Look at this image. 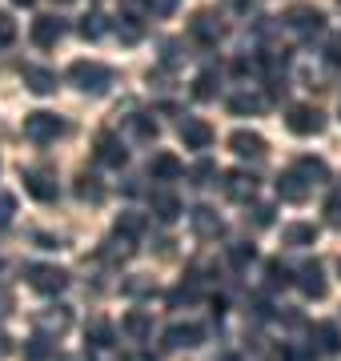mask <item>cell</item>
<instances>
[{"label": "cell", "mask_w": 341, "mask_h": 361, "mask_svg": "<svg viewBox=\"0 0 341 361\" xmlns=\"http://www.w3.org/2000/svg\"><path fill=\"white\" fill-rule=\"evenodd\" d=\"M77 197H80V201H92V205H101V201H105V189H101V180H97V177L80 173V177H77Z\"/></svg>", "instance_id": "d4e9b609"}, {"label": "cell", "mask_w": 341, "mask_h": 361, "mask_svg": "<svg viewBox=\"0 0 341 361\" xmlns=\"http://www.w3.org/2000/svg\"><path fill=\"white\" fill-rule=\"evenodd\" d=\"M285 28H293L302 40H309L326 28V16H321V8H314V4H293L285 13Z\"/></svg>", "instance_id": "7a4b0ae2"}, {"label": "cell", "mask_w": 341, "mask_h": 361, "mask_svg": "<svg viewBox=\"0 0 341 361\" xmlns=\"http://www.w3.org/2000/svg\"><path fill=\"white\" fill-rule=\"evenodd\" d=\"M129 253H132V245H129V237H117V241H108V249H105V257L108 261H125V257H129Z\"/></svg>", "instance_id": "8d00e7d4"}, {"label": "cell", "mask_w": 341, "mask_h": 361, "mask_svg": "<svg viewBox=\"0 0 341 361\" xmlns=\"http://www.w3.org/2000/svg\"><path fill=\"white\" fill-rule=\"evenodd\" d=\"M281 241H285L289 249H305L317 241V225L314 221H293V225H285L281 229Z\"/></svg>", "instance_id": "ac0fdd59"}, {"label": "cell", "mask_w": 341, "mask_h": 361, "mask_svg": "<svg viewBox=\"0 0 341 361\" xmlns=\"http://www.w3.org/2000/svg\"><path fill=\"white\" fill-rule=\"evenodd\" d=\"M13 209H16V201L8 193H0V225H8V221H13Z\"/></svg>", "instance_id": "ee69618b"}, {"label": "cell", "mask_w": 341, "mask_h": 361, "mask_svg": "<svg viewBox=\"0 0 341 361\" xmlns=\"http://www.w3.org/2000/svg\"><path fill=\"white\" fill-rule=\"evenodd\" d=\"M289 133H297V137H317V133L326 129V113L314 109V104H293L285 116Z\"/></svg>", "instance_id": "277c9868"}, {"label": "cell", "mask_w": 341, "mask_h": 361, "mask_svg": "<svg viewBox=\"0 0 341 361\" xmlns=\"http://www.w3.org/2000/svg\"><path fill=\"white\" fill-rule=\"evenodd\" d=\"M117 37L125 40V44H137V40H141V25H137L132 16H120V25H117Z\"/></svg>", "instance_id": "e575fe53"}, {"label": "cell", "mask_w": 341, "mask_h": 361, "mask_svg": "<svg viewBox=\"0 0 341 361\" xmlns=\"http://www.w3.org/2000/svg\"><path fill=\"white\" fill-rule=\"evenodd\" d=\"M97 161H101V165L120 169L125 161H129V153H125V145H120L113 133H101V137H97Z\"/></svg>", "instance_id": "2e32d148"}, {"label": "cell", "mask_w": 341, "mask_h": 361, "mask_svg": "<svg viewBox=\"0 0 341 361\" xmlns=\"http://www.w3.org/2000/svg\"><path fill=\"white\" fill-rule=\"evenodd\" d=\"M221 361H241V357H237V353H229V357H221Z\"/></svg>", "instance_id": "7dc6e473"}, {"label": "cell", "mask_w": 341, "mask_h": 361, "mask_svg": "<svg viewBox=\"0 0 341 361\" xmlns=\"http://www.w3.org/2000/svg\"><path fill=\"white\" fill-rule=\"evenodd\" d=\"M8 353H13V341H8V337L0 334V357H8Z\"/></svg>", "instance_id": "bcb514c9"}, {"label": "cell", "mask_w": 341, "mask_h": 361, "mask_svg": "<svg viewBox=\"0 0 341 361\" xmlns=\"http://www.w3.org/2000/svg\"><path fill=\"white\" fill-rule=\"evenodd\" d=\"M297 289H302L309 301H321L329 293L326 285V269H321V261H305L302 269H297Z\"/></svg>", "instance_id": "52a82bcc"}, {"label": "cell", "mask_w": 341, "mask_h": 361, "mask_svg": "<svg viewBox=\"0 0 341 361\" xmlns=\"http://www.w3.org/2000/svg\"><path fill=\"white\" fill-rule=\"evenodd\" d=\"M49 341H53V337L37 334V337H32V341H28V345H25V353H28V357H32V361H44V357H49V353H53V345H49Z\"/></svg>", "instance_id": "d6a6232c"}, {"label": "cell", "mask_w": 341, "mask_h": 361, "mask_svg": "<svg viewBox=\"0 0 341 361\" xmlns=\"http://www.w3.org/2000/svg\"><path fill=\"white\" fill-rule=\"evenodd\" d=\"M265 109H269V101L261 92H237V97H229V113L233 116H257Z\"/></svg>", "instance_id": "d6986e66"}, {"label": "cell", "mask_w": 341, "mask_h": 361, "mask_svg": "<svg viewBox=\"0 0 341 361\" xmlns=\"http://www.w3.org/2000/svg\"><path fill=\"white\" fill-rule=\"evenodd\" d=\"M189 37L197 40V44H205V49H217L225 40V25L217 13H197L193 20H189Z\"/></svg>", "instance_id": "5b68a950"}, {"label": "cell", "mask_w": 341, "mask_h": 361, "mask_svg": "<svg viewBox=\"0 0 341 361\" xmlns=\"http://www.w3.org/2000/svg\"><path fill=\"white\" fill-rule=\"evenodd\" d=\"M337 4H341V0H337Z\"/></svg>", "instance_id": "f907efd6"}, {"label": "cell", "mask_w": 341, "mask_h": 361, "mask_svg": "<svg viewBox=\"0 0 341 361\" xmlns=\"http://www.w3.org/2000/svg\"><path fill=\"white\" fill-rule=\"evenodd\" d=\"M89 345H97V349H105V345H113V325L108 322H97L89 329Z\"/></svg>", "instance_id": "836d02e7"}, {"label": "cell", "mask_w": 341, "mask_h": 361, "mask_svg": "<svg viewBox=\"0 0 341 361\" xmlns=\"http://www.w3.org/2000/svg\"><path fill=\"white\" fill-rule=\"evenodd\" d=\"M253 225H261V229L265 225H273V205H257L253 209Z\"/></svg>", "instance_id": "7bdbcfd3"}, {"label": "cell", "mask_w": 341, "mask_h": 361, "mask_svg": "<svg viewBox=\"0 0 341 361\" xmlns=\"http://www.w3.org/2000/svg\"><path fill=\"white\" fill-rule=\"evenodd\" d=\"M326 61L329 65H341V32H333V37L326 40Z\"/></svg>", "instance_id": "f35d334b"}, {"label": "cell", "mask_w": 341, "mask_h": 361, "mask_svg": "<svg viewBox=\"0 0 341 361\" xmlns=\"http://www.w3.org/2000/svg\"><path fill=\"white\" fill-rule=\"evenodd\" d=\"M16 4H32V0H16Z\"/></svg>", "instance_id": "c3c4849f"}, {"label": "cell", "mask_w": 341, "mask_h": 361, "mask_svg": "<svg viewBox=\"0 0 341 361\" xmlns=\"http://www.w3.org/2000/svg\"><path fill=\"white\" fill-rule=\"evenodd\" d=\"M177 4H181V0H149V13H157V16H173V13H177Z\"/></svg>", "instance_id": "60d3db41"}, {"label": "cell", "mask_w": 341, "mask_h": 361, "mask_svg": "<svg viewBox=\"0 0 341 361\" xmlns=\"http://www.w3.org/2000/svg\"><path fill=\"white\" fill-rule=\"evenodd\" d=\"M120 13H125V16H132V20H137V16H141V13H149V0H120Z\"/></svg>", "instance_id": "ab89813d"}, {"label": "cell", "mask_w": 341, "mask_h": 361, "mask_svg": "<svg viewBox=\"0 0 341 361\" xmlns=\"http://www.w3.org/2000/svg\"><path fill=\"white\" fill-rule=\"evenodd\" d=\"M193 97H197V101H213V97H217V73H201V77L193 80Z\"/></svg>", "instance_id": "f546056e"}, {"label": "cell", "mask_w": 341, "mask_h": 361, "mask_svg": "<svg viewBox=\"0 0 341 361\" xmlns=\"http://www.w3.org/2000/svg\"><path fill=\"white\" fill-rule=\"evenodd\" d=\"M277 197H281V201H289V205H302L305 197H309V180H305L297 169H289V173H281V177H277Z\"/></svg>", "instance_id": "8fae6325"}, {"label": "cell", "mask_w": 341, "mask_h": 361, "mask_svg": "<svg viewBox=\"0 0 341 361\" xmlns=\"http://www.w3.org/2000/svg\"><path fill=\"white\" fill-rule=\"evenodd\" d=\"M65 133V121L56 113H28L25 116V137L32 145H49V141H56Z\"/></svg>", "instance_id": "3957f363"}, {"label": "cell", "mask_w": 341, "mask_h": 361, "mask_svg": "<svg viewBox=\"0 0 341 361\" xmlns=\"http://www.w3.org/2000/svg\"><path fill=\"white\" fill-rule=\"evenodd\" d=\"M265 277H269V289H285L289 281H297V277H289V269L281 261H269V265H265Z\"/></svg>", "instance_id": "4dcf8cb0"}, {"label": "cell", "mask_w": 341, "mask_h": 361, "mask_svg": "<svg viewBox=\"0 0 341 361\" xmlns=\"http://www.w3.org/2000/svg\"><path fill=\"white\" fill-rule=\"evenodd\" d=\"M149 205H153V217L157 221H177L181 217V201H177V193H169V189H157V193L149 197Z\"/></svg>", "instance_id": "ffe728a7"}, {"label": "cell", "mask_w": 341, "mask_h": 361, "mask_svg": "<svg viewBox=\"0 0 341 361\" xmlns=\"http://www.w3.org/2000/svg\"><path fill=\"white\" fill-rule=\"evenodd\" d=\"M181 141H185V149H209L213 129L205 125V121H197V116H185L181 121Z\"/></svg>", "instance_id": "5bb4252c"}, {"label": "cell", "mask_w": 341, "mask_h": 361, "mask_svg": "<svg viewBox=\"0 0 341 361\" xmlns=\"http://www.w3.org/2000/svg\"><path fill=\"white\" fill-rule=\"evenodd\" d=\"M314 337H317V345L326 349V353H341V325L337 322H321L314 329Z\"/></svg>", "instance_id": "603a6c76"}, {"label": "cell", "mask_w": 341, "mask_h": 361, "mask_svg": "<svg viewBox=\"0 0 341 361\" xmlns=\"http://www.w3.org/2000/svg\"><path fill=\"white\" fill-rule=\"evenodd\" d=\"M132 133H137V141H157V121L153 116H144V113H137L132 116Z\"/></svg>", "instance_id": "f1b7e54d"}, {"label": "cell", "mask_w": 341, "mask_h": 361, "mask_svg": "<svg viewBox=\"0 0 341 361\" xmlns=\"http://www.w3.org/2000/svg\"><path fill=\"white\" fill-rule=\"evenodd\" d=\"M297 173H302L309 185H321V180H329V165L321 161V157H302V161H297Z\"/></svg>", "instance_id": "cb8c5ba5"}, {"label": "cell", "mask_w": 341, "mask_h": 361, "mask_svg": "<svg viewBox=\"0 0 341 361\" xmlns=\"http://www.w3.org/2000/svg\"><path fill=\"white\" fill-rule=\"evenodd\" d=\"M120 329H125L132 341H144V337L153 334V317H149L144 310H129L125 313V322H120Z\"/></svg>", "instance_id": "44dd1931"}, {"label": "cell", "mask_w": 341, "mask_h": 361, "mask_svg": "<svg viewBox=\"0 0 341 361\" xmlns=\"http://www.w3.org/2000/svg\"><path fill=\"white\" fill-rule=\"evenodd\" d=\"M68 80H73L80 92H89V97H101V92H108V85H113V68L101 65V61H73V65H68Z\"/></svg>", "instance_id": "6da1fadb"}, {"label": "cell", "mask_w": 341, "mask_h": 361, "mask_svg": "<svg viewBox=\"0 0 341 361\" xmlns=\"http://www.w3.org/2000/svg\"><path fill=\"white\" fill-rule=\"evenodd\" d=\"M253 257H257V249H253L249 241H241V245H229V261H233L237 269H245Z\"/></svg>", "instance_id": "1f68e13d"}, {"label": "cell", "mask_w": 341, "mask_h": 361, "mask_svg": "<svg viewBox=\"0 0 341 361\" xmlns=\"http://www.w3.org/2000/svg\"><path fill=\"white\" fill-rule=\"evenodd\" d=\"M61 37H65V20H56V16H37L32 20V44L37 49H53Z\"/></svg>", "instance_id": "4fadbf2b"}, {"label": "cell", "mask_w": 341, "mask_h": 361, "mask_svg": "<svg viewBox=\"0 0 341 361\" xmlns=\"http://www.w3.org/2000/svg\"><path fill=\"white\" fill-rule=\"evenodd\" d=\"M68 325H73V313H68L65 305H56L53 313H44V317H40V329H56V334H65Z\"/></svg>", "instance_id": "4316f807"}, {"label": "cell", "mask_w": 341, "mask_h": 361, "mask_svg": "<svg viewBox=\"0 0 341 361\" xmlns=\"http://www.w3.org/2000/svg\"><path fill=\"white\" fill-rule=\"evenodd\" d=\"M61 4H68V0H61Z\"/></svg>", "instance_id": "681fc988"}, {"label": "cell", "mask_w": 341, "mask_h": 361, "mask_svg": "<svg viewBox=\"0 0 341 361\" xmlns=\"http://www.w3.org/2000/svg\"><path fill=\"white\" fill-rule=\"evenodd\" d=\"M189 177H193V185H209V180L217 177V165H213V161H197V165L189 169Z\"/></svg>", "instance_id": "d590c367"}, {"label": "cell", "mask_w": 341, "mask_h": 361, "mask_svg": "<svg viewBox=\"0 0 341 361\" xmlns=\"http://www.w3.org/2000/svg\"><path fill=\"white\" fill-rule=\"evenodd\" d=\"M201 341H205L201 325H173L169 334H165V345L169 349H197Z\"/></svg>", "instance_id": "e0dca14e"}, {"label": "cell", "mask_w": 341, "mask_h": 361, "mask_svg": "<svg viewBox=\"0 0 341 361\" xmlns=\"http://www.w3.org/2000/svg\"><path fill=\"white\" fill-rule=\"evenodd\" d=\"M105 32H108V25H105L101 13H89L85 20H80V37L85 40H97V37H105Z\"/></svg>", "instance_id": "83f0119b"}, {"label": "cell", "mask_w": 341, "mask_h": 361, "mask_svg": "<svg viewBox=\"0 0 341 361\" xmlns=\"http://www.w3.org/2000/svg\"><path fill=\"white\" fill-rule=\"evenodd\" d=\"M8 305H13V297H8V293H4V289H0V317L8 313Z\"/></svg>", "instance_id": "f6af8a7d"}, {"label": "cell", "mask_w": 341, "mask_h": 361, "mask_svg": "<svg viewBox=\"0 0 341 361\" xmlns=\"http://www.w3.org/2000/svg\"><path fill=\"white\" fill-rule=\"evenodd\" d=\"M25 189L37 201H56V177L49 169H25Z\"/></svg>", "instance_id": "7c38bea8"}, {"label": "cell", "mask_w": 341, "mask_h": 361, "mask_svg": "<svg viewBox=\"0 0 341 361\" xmlns=\"http://www.w3.org/2000/svg\"><path fill=\"white\" fill-rule=\"evenodd\" d=\"M326 217H329L333 229H341V197H329L326 201Z\"/></svg>", "instance_id": "b9f144b4"}, {"label": "cell", "mask_w": 341, "mask_h": 361, "mask_svg": "<svg viewBox=\"0 0 341 361\" xmlns=\"http://www.w3.org/2000/svg\"><path fill=\"white\" fill-rule=\"evenodd\" d=\"M149 173H153V180H177L185 173V165L173 153H157L153 157V165H149Z\"/></svg>", "instance_id": "7402d4cb"}, {"label": "cell", "mask_w": 341, "mask_h": 361, "mask_svg": "<svg viewBox=\"0 0 341 361\" xmlns=\"http://www.w3.org/2000/svg\"><path fill=\"white\" fill-rule=\"evenodd\" d=\"M28 285L44 297H56L68 285V273L56 269V265H28Z\"/></svg>", "instance_id": "8992f818"}, {"label": "cell", "mask_w": 341, "mask_h": 361, "mask_svg": "<svg viewBox=\"0 0 341 361\" xmlns=\"http://www.w3.org/2000/svg\"><path fill=\"white\" fill-rule=\"evenodd\" d=\"M141 233H144V213H120V217H117V237L137 241Z\"/></svg>", "instance_id": "484cf974"}, {"label": "cell", "mask_w": 341, "mask_h": 361, "mask_svg": "<svg viewBox=\"0 0 341 361\" xmlns=\"http://www.w3.org/2000/svg\"><path fill=\"white\" fill-rule=\"evenodd\" d=\"M20 77H25L28 92H37V97H49L56 89V73L53 68H40V65H25L20 68Z\"/></svg>", "instance_id": "9a60e30c"}, {"label": "cell", "mask_w": 341, "mask_h": 361, "mask_svg": "<svg viewBox=\"0 0 341 361\" xmlns=\"http://www.w3.org/2000/svg\"><path fill=\"white\" fill-rule=\"evenodd\" d=\"M16 40V20L8 13H0V44H13Z\"/></svg>", "instance_id": "74e56055"}, {"label": "cell", "mask_w": 341, "mask_h": 361, "mask_svg": "<svg viewBox=\"0 0 341 361\" xmlns=\"http://www.w3.org/2000/svg\"><path fill=\"white\" fill-rule=\"evenodd\" d=\"M229 149H233L237 157H249V161H261V157L269 153L265 137L261 133H249V129H237L233 137H229Z\"/></svg>", "instance_id": "30bf717a"}, {"label": "cell", "mask_w": 341, "mask_h": 361, "mask_svg": "<svg viewBox=\"0 0 341 361\" xmlns=\"http://www.w3.org/2000/svg\"><path fill=\"white\" fill-rule=\"evenodd\" d=\"M225 197H229V201H241V205L253 201V197H257V177L245 173V169H229V173H225Z\"/></svg>", "instance_id": "ba28073f"}, {"label": "cell", "mask_w": 341, "mask_h": 361, "mask_svg": "<svg viewBox=\"0 0 341 361\" xmlns=\"http://www.w3.org/2000/svg\"><path fill=\"white\" fill-rule=\"evenodd\" d=\"M189 225H193V233H197V237H205V241H217V237L225 233L221 213H217V209H209V205L193 209V213H189Z\"/></svg>", "instance_id": "9c48e42d"}]
</instances>
